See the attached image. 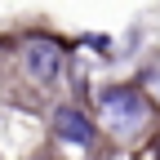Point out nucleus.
<instances>
[{"label": "nucleus", "mask_w": 160, "mask_h": 160, "mask_svg": "<svg viewBox=\"0 0 160 160\" xmlns=\"http://www.w3.org/2000/svg\"><path fill=\"white\" fill-rule=\"evenodd\" d=\"M98 111H102V125L116 133V138H133L147 129L151 120V102L142 89L133 85H107L102 93H98Z\"/></svg>", "instance_id": "1"}, {"label": "nucleus", "mask_w": 160, "mask_h": 160, "mask_svg": "<svg viewBox=\"0 0 160 160\" xmlns=\"http://www.w3.org/2000/svg\"><path fill=\"white\" fill-rule=\"evenodd\" d=\"M53 138H62V142H71V147H93L98 129H93V120L80 107H58L53 111Z\"/></svg>", "instance_id": "3"}, {"label": "nucleus", "mask_w": 160, "mask_h": 160, "mask_svg": "<svg viewBox=\"0 0 160 160\" xmlns=\"http://www.w3.org/2000/svg\"><path fill=\"white\" fill-rule=\"evenodd\" d=\"M18 67L27 71V80L36 85H53L58 76L67 67V49L58 45L53 36H27L22 45H18Z\"/></svg>", "instance_id": "2"}]
</instances>
